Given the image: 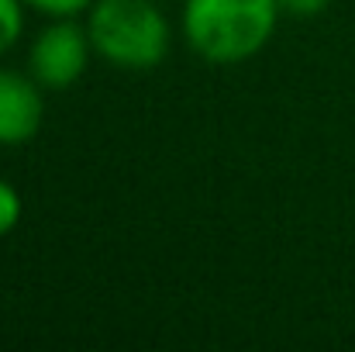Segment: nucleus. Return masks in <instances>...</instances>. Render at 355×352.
<instances>
[{"mask_svg": "<svg viewBox=\"0 0 355 352\" xmlns=\"http://www.w3.org/2000/svg\"><path fill=\"white\" fill-rule=\"evenodd\" d=\"M279 14V0H183V38L200 59L235 66L269 45Z\"/></svg>", "mask_w": 355, "mask_h": 352, "instance_id": "nucleus-1", "label": "nucleus"}, {"mask_svg": "<svg viewBox=\"0 0 355 352\" xmlns=\"http://www.w3.org/2000/svg\"><path fill=\"white\" fill-rule=\"evenodd\" d=\"M87 31L94 56L118 69H152L169 52V21L159 0H94Z\"/></svg>", "mask_w": 355, "mask_h": 352, "instance_id": "nucleus-2", "label": "nucleus"}, {"mask_svg": "<svg viewBox=\"0 0 355 352\" xmlns=\"http://www.w3.org/2000/svg\"><path fill=\"white\" fill-rule=\"evenodd\" d=\"M90 31L76 17H52L45 24L28 52V73L45 87V90H66L73 87L90 62Z\"/></svg>", "mask_w": 355, "mask_h": 352, "instance_id": "nucleus-3", "label": "nucleus"}, {"mask_svg": "<svg viewBox=\"0 0 355 352\" xmlns=\"http://www.w3.org/2000/svg\"><path fill=\"white\" fill-rule=\"evenodd\" d=\"M42 90L31 73L0 66V145H24L38 135L45 117Z\"/></svg>", "mask_w": 355, "mask_h": 352, "instance_id": "nucleus-4", "label": "nucleus"}, {"mask_svg": "<svg viewBox=\"0 0 355 352\" xmlns=\"http://www.w3.org/2000/svg\"><path fill=\"white\" fill-rule=\"evenodd\" d=\"M24 0H0V56L21 38L24 31Z\"/></svg>", "mask_w": 355, "mask_h": 352, "instance_id": "nucleus-5", "label": "nucleus"}, {"mask_svg": "<svg viewBox=\"0 0 355 352\" xmlns=\"http://www.w3.org/2000/svg\"><path fill=\"white\" fill-rule=\"evenodd\" d=\"M21 211H24V204H21V194L14 190V183L0 180V238H3V235H10L14 228H17V221H21Z\"/></svg>", "mask_w": 355, "mask_h": 352, "instance_id": "nucleus-6", "label": "nucleus"}, {"mask_svg": "<svg viewBox=\"0 0 355 352\" xmlns=\"http://www.w3.org/2000/svg\"><path fill=\"white\" fill-rule=\"evenodd\" d=\"M24 3L49 17H80L94 7V0H24Z\"/></svg>", "mask_w": 355, "mask_h": 352, "instance_id": "nucleus-7", "label": "nucleus"}, {"mask_svg": "<svg viewBox=\"0 0 355 352\" xmlns=\"http://www.w3.org/2000/svg\"><path fill=\"white\" fill-rule=\"evenodd\" d=\"M283 14H293V17H314L321 10L331 7V0H279Z\"/></svg>", "mask_w": 355, "mask_h": 352, "instance_id": "nucleus-8", "label": "nucleus"}, {"mask_svg": "<svg viewBox=\"0 0 355 352\" xmlns=\"http://www.w3.org/2000/svg\"><path fill=\"white\" fill-rule=\"evenodd\" d=\"M159 3H162V0H159Z\"/></svg>", "mask_w": 355, "mask_h": 352, "instance_id": "nucleus-9", "label": "nucleus"}]
</instances>
